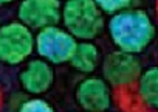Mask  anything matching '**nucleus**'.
Listing matches in <instances>:
<instances>
[{
	"label": "nucleus",
	"instance_id": "nucleus-1",
	"mask_svg": "<svg viewBox=\"0 0 158 112\" xmlns=\"http://www.w3.org/2000/svg\"><path fill=\"white\" fill-rule=\"evenodd\" d=\"M106 28L116 50L136 56L144 53L158 34L153 17L143 8H132L110 17Z\"/></svg>",
	"mask_w": 158,
	"mask_h": 112
},
{
	"label": "nucleus",
	"instance_id": "nucleus-14",
	"mask_svg": "<svg viewBox=\"0 0 158 112\" xmlns=\"http://www.w3.org/2000/svg\"><path fill=\"white\" fill-rule=\"evenodd\" d=\"M0 96H2V93H0Z\"/></svg>",
	"mask_w": 158,
	"mask_h": 112
},
{
	"label": "nucleus",
	"instance_id": "nucleus-2",
	"mask_svg": "<svg viewBox=\"0 0 158 112\" xmlns=\"http://www.w3.org/2000/svg\"><path fill=\"white\" fill-rule=\"evenodd\" d=\"M62 27L77 41H93L107 27L95 0H68L62 3Z\"/></svg>",
	"mask_w": 158,
	"mask_h": 112
},
{
	"label": "nucleus",
	"instance_id": "nucleus-12",
	"mask_svg": "<svg viewBox=\"0 0 158 112\" xmlns=\"http://www.w3.org/2000/svg\"><path fill=\"white\" fill-rule=\"evenodd\" d=\"M17 112H56L54 107L44 98H28L23 103H20Z\"/></svg>",
	"mask_w": 158,
	"mask_h": 112
},
{
	"label": "nucleus",
	"instance_id": "nucleus-10",
	"mask_svg": "<svg viewBox=\"0 0 158 112\" xmlns=\"http://www.w3.org/2000/svg\"><path fill=\"white\" fill-rule=\"evenodd\" d=\"M138 96L144 106L158 110V65L144 69L138 79Z\"/></svg>",
	"mask_w": 158,
	"mask_h": 112
},
{
	"label": "nucleus",
	"instance_id": "nucleus-4",
	"mask_svg": "<svg viewBox=\"0 0 158 112\" xmlns=\"http://www.w3.org/2000/svg\"><path fill=\"white\" fill-rule=\"evenodd\" d=\"M77 44L79 42L60 25L48 27L36 34V53L51 65L70 62Z\"/></svg>",
	"mask_w": 158,
	"mask_h": 112
},
{
	"label": "nucleus",
	"instance_id": "nucleus-3",
	"mask_svg": "<svg viewBox=\"0 0 158 112\" xmlns=\"http://www.w3.org/2000/svg\"><path fill=\"white\" fill-rule=\"evenodd\" d=\"M36 50V36L33 30L19 20L0 27V62L19 65L30 59Z\"/></svg>",
	"mask_w": 158,
	"mask_h": 112
},
{
	"label": "nucleus",
	"instance_id": "nucleus-11",
	"mask_svg": "<svg viewBox=\"0 0 158 112\" xmlns=\"http://www.w3.org/2000/svg\"><path fill=\"white\" fill-rule=\"evenodd\" d=\"M96 5L99 7V10L102 11V14H107L110 17L121 14L127 10L136 8L133 0H96Z\"/></svg>",
	"mask_w": 158,
	"mask_h": 112
},
{
	"label": "nucleus",
	"instance_id": "nucleus-9",
	"mask_svg": "<svg viewBox=\"0 0 158 112\" xmlns=\"http://www.w3.org/2000/svg\"><path fill=\"white\" fill-rule=\"evenodd\" d=\"M101 59H102V56H101L99 47L93 41H87V42L77 44L76 52L68 64L71 65L73 70H76L79 73L90 75L98 70V67L101 65Z\"/></svg>",
	"mask_w": 158,
	"mask_h": 112
},
{
	"label": "nucleus",
	"instance_id": "nucleus-5",
	"mask_svg": "<svg viewBox=\"0 0 158 112\" xmlns=\"http://www.w3.org/2000/svg\"><path fill=\"white\" fill-rule=\"evenodd\" d=\"M101 67L102 78L113 87L133 84L139 79V76L144 72L141 59L136 55L126 53L121 50H115L106 55Z\"/></svg>",
	"mask_w": 158,
	"mask_h": 112
},
{
	"label": "nucleus",
	"instance_id": "nucleus-6",
	"mask_svg": "<svg viewBox=\"0 0 158 112\" xmlns=\"http://www.w3.org/2000/svg\"><path fill=\"white\" fill-rule=\"evenodd\" d=\"M17 19L30 30H45L62 20L59 0H23L17 7Z\"/></svg>",
	"mask_w": 158,
	"mask_h": 112
},
{
	"label": "nucleus",
	"instance_id": "nucleus-7",
	"mask_svg": "<svg viewBox=\"0 0 158 112\" xmlns=\"http://www.w3.org/2000/svg\"><path fill=\"white\" fill-rule=\"evenodd\" d=\"M76 103L84 112H107L112 107V86L99 76H90L77 84Z\"/></svg>",
	"mask_w": 158,
	"mask_h": 112
},
{
	"label": "nucleus",
	"instance_id": "nucleus-8",
	"mask_svg": "<svg viewBox=\"0 0 158 112\" xmlns=\"http://www.w3.org/2000/svg\"><path fill=\"white\" fill-rule=\"evenodd\" d=\"M19 83L27 93L36 96L42 95L54 84V69L50 62L40 58L30 59L19 73Z\"/></svg>",
	"mask_w": 158,
	"mask_h": 112
},
{
	"label": "nucleus",
	"instance_id": "nucleus-13",
	"mask_svg": "<svg viewBox=\"0 0 158 112\" xmlns=\"http://www.w3.org/2000/svg\"><path fill=\"white\" fill-rule=\"evenodd\" d=\"M3 5H10V2H0V7H3Z\"/></svg>",
	"mask_w": 158,
	"mask_h": 112
}]
</instances>
